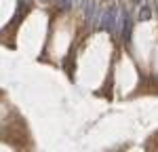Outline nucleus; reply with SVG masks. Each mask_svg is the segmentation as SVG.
Returning a JSON list of instances; mask_svg holds the SVG:
<instances>
[{
	"label": "nucleus",
	"instance_id": "1",
	"mask_svg": "<svg viewBox=\"0 0 158 152\" xmlns=\"http://www.w3.org/2000/svg\"><path fill=\"white\" fill-rule=\"evenodd\" d=\"M120 21H122V15L116 11V6L106 9V11L99 15V19H97L99 27H101V30H106V32H110V34H116V32H118Z\"/></svg>",
	"mask_w": 158,
	"mask_h": 152
},
{
	"label": "nucleus",
	"instance_id": "2",
	"mask_svg": "<svg viewBox=\"0 0 158 152\" xmlns=\"http://www.w3.org/2000/svg\"><path fill=\"white\" fill-rule=\"evenodd\" d=\"M82 11H85V19L86 23H95L101 15V9H97V2L95 0H82Z\"/></svg>",
	"mask_w": 158,
	"mask_h": 152
},
{
	"label": "nucleus",
	"instance_id": "3",
	"mask_svg": "<svg viewBox=\"0 0 158 152\" xmlns=\"http://www.w3.org/2000/svg\"><path fill=\"white\" fill-rule=\"evenodd\" d=\"M120 15H122V21H120L118 32L122 34V40L129 42V40H131V30H133V19H131L129 11H120Z\"/></svg>",
	"mask_w": 158,
	"mask_h": 152
},
{
	"label": "nucleus",
	"instance_id": "4",
	"mask_svg": "<svg viewBox=\"0 0 158 152\" xmlns=\"http://www.w3.org/2000/svg\"><path fill=\"white\" fill-rule=\"evenodd\" d=\"M148 19H152V9H150V6H141V11H139V21H148Z\"/></svg>",
	"mask_w": 158,
	"mask_h": 152
},
{
	"label": "nucleus",
	"instance_id": "5",
	"mask_svg": "<svg viewBox=\"0 0 158 152\" xmlns=\"http://www.w3.org/2000/svg\"><path fill=\"white\" fill-rule=\"evenodd\" d=\"M57 2H59V4H61V9H70V6H72V4H74L72 0H57Z\"/></svg>",
	"mask_w": 158,
	"mask_h": 152
},
{
	"label": "nucleus",
	"instance_id": "6",
	"mask_svg": "<svg viewBox=\"0 0 158 152\" xmlns=\"http://www.w3.org/2000/svg\"><path fill=\"white\" fill-rule=\"evenodd\" d=\"M74 4H82V0H72Z\"/></svg>",
	"mask_w": 158,
	"mask_h": 152
},
{
	"label": "nucleus",
	"instance_id": "7",
	"mask_svg": "<svg viewBox=\"0 0 158 152\" xmlns=\"http://www.w3.org/2000/svg\"><path fill=\"white\" fill-rule=\"evenodd\" d=\"M21 2H23V4H25V2H30V0H21Z\"/></svg>",
	"mask_w": 158,
	"mask_h": 152
}]
</instances>
